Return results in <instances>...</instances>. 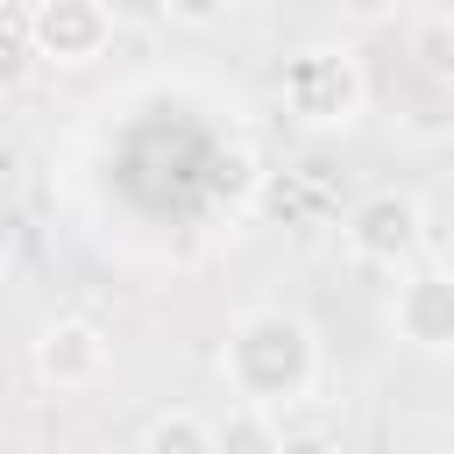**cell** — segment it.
<instances>
[{"label":"cell","instance_id":"6da1fadb","mask_svg":"<svg viewBox=\"0 0 454 454\" xmlns=\"http://www.w3.org/2000/svg\"><path fill=\"white\" fill-rule=\"evenodd\" d=\"M220 376H227V390L241 404L291 411L319 383V340H312V326L298 312H277V305L270 312H248L227 333V348H220Z\"/></svg>","mask_w":454,"mask_h":454},{"label":"cell","instance_id":"7a4b0ae2","mask_svg":"<svg viewBox=\"0 0 454 454\" xmlns=\"http://www.w3.org/2000/svg\"><path fill=\"white\" fill-rule=\"evenodd\" d=\"M284 106L305 128H348L362 114V71L348 50H305L284 64Z\"/></svg>","mask_w":454,"mask_h":454},{"label":"cell","instance_id":"3957f363","mask_svg":"<svg viewBox=\"0 0 454 454\" xmlns=\"http://www.w3.org/2000/svg\"><path fill=\"white\" fill-rule=\"evenodd\" d=\"M340 241H348L355 262H369V270H397V262L419 255V241H426V213H419L411 192H369V199H355V213L340 220Z\"/></svg>","mask_w":454,"mask_h":454},{"label":"cell","instance_id":"277c9868","mask_svg":"<svg viewBox=\"0 0 454 454\" xmlns=\"http://www.w3.org/2000/svg\"><path fill=\"white\" fill-rule=\"evenodd\" d=\"M21 28H28V50L50 64H92L114 43V14L99 0H35Z\"/></svg>","mask_w":454,"mask_h":454},{"label":"cell","instance_id":"5b68a950","mask_svg":"<svg viewBox=\"0 0 454 454\" xmlns=\"http://www.w3.org/2000/svg\"><path fill=\"white\" fill-rule=\"evenodd\" d=\"M390 333L419 355H454V277L433 262V270H411L390 298Z\"/></svg>","mask_w":454,"mask_h":454},{"label":"cell","instance_id":"8992f818","mask_svg":"<svg viewBox=\"0 0 454 454\" xmlns=\"http://www.w3.org/2000/svg\"><path fill=\"white\" fill-rule=\"evenodd\" d=\"M106 355H114V340H106V326H92V319H50L43 333H35V376L50 383V390H92L99 376H106Z\"/></svg>","mask_w":454,"mask_h":454},{"label":"cell","instance_id":"52a82bcc","mask_svg":"<svg viewBox=\"0 0 454 454\" xmlns=\"http://www.w3.org/2000/svg\"><path fill=\"white\" fill-rule=\"evenodd\" d=\"M277 440H284V454H340V426L312 397L291 404V411H277Z\"/></svg>","mask_w":454,"mask_h":454},{"label":"cell","instance_id":"ba28073f","mask_svg":"<svg viewBox=\"0 0 454 454\" xmlns=\"http://www.w3.org/2000/svg\"><path fill=\"white\" fill-rule=\"evenodd\" d=\"M213 454H284V440H277V411L234 404V411L213 426Z\"/></svg>","mask_w":454,"mask_h":454},{"label":"cell","instance_id":"9c48e42d","mask_svg":"<svg viewBox=\"0 0 454 454\" xmlns=\"http://www.w3.org/2000/svg\"><path fill=\"white\" fill-rule=\"evenodd\" d=\"M135 454H213V426L199 411H156L142 426V447Z\"/></svg>","mask_w":454,"mask_h":454},{"label":"cell","instance_id":"30bf717a","mask_svg":"<svg viewBox=\"0 0 454 454\" xmlns=\"http://www.w3.org/2000/svg\"><path fill=\"white\" fill-rule=\"evenodd\" d=\"M411 50L433 64V71H454V14H426L411 28Z\"/></svg>","mask_w":454,"mask_h":454},{"label":"cell","instance_id":"8fae6325","mask_svg":"<svg viewBox=\"0 0 454 454\" xmlns=\"http://www.w3.org/2000/svg\"><path fill=\"white\" fill-rule=\"evenodd\" d=\"M28 28H14V21H0V92L7 85H21V71H28Z\"/></svg>","mask_w":454,"mask_h":454},{"label":"cell","instance_id":"7c38bea8","mask_svg":"<svg viewBox=\"0 0 454 454\" xmlns=\"http://www.w3.org/2000/svg\"><path fill=\"white\" fill-rule=\"evenodd\" d=\"M440 270H447V277H454V234H447V248H440Z\"/></svg>","mask_w":454,"mask_h":454},{"label":"cell","instance_id":"4fadbf2b","mask_svg":"<svg viewBox=\"0 0 454 454\" xmlns=\"http://www.w3.org/2000/svg\"><path fill=\"white\" fill-rule=\"evenodd\" d=\"M0 284H7V248H0Z\"/></svg>","mask_w":454,"mask_h":454}]
</instances>
